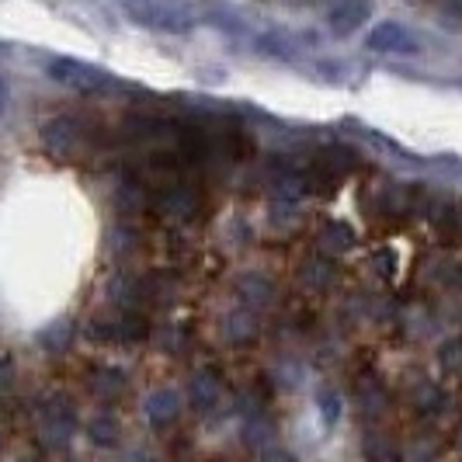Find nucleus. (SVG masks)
Masks as SVG:
<instances>
[{
  "label": "nucleus",
  "mask_w": 462,
  "mask_h": 462,
  "mask_svg": "<svg viewBox=\"0 0 462 462\" xmlns=\"http://www.w3.org/2000/svg\"><path fill=\"white\" fill-rule=\"evenodd\" d=\"M42 146L52 161L60 163H88L97 153H105L108 136L101 129L88 125L84 118L56 116L42 125Z\"/></svg>",
  "instance_id": "f257e3e1"
},
{
  "label": "nucleus",
  "mask_w": 462,
  "mask_h": 462,
  "mask_svg": "<svg viewBox=\"0 0 462 462\" xmlns=\"http://www.w3.org/2000/svg\"><path fill=\"white\" fill-rule=\"evenodd\" d=\"M122 11L136 24L163 35H185L195 28V11L181 0H122Z\"/></svg>",
  "instance_id": "f03ea898"
},
{
  "label": "nucleus",
  "mask_w": 462,
  "mask_h": 462,
  "mask_svg": "<svg viewBox=\"0 0 462 462\" xmlns=\"http://www.w3.org/2000/svg\"><path fill=\"white\" fill-rule=\"evenodd\" d=\"M153 191V206L161 208L167 219H199L206 212V195L202 188L195 185L191 178H171V181H161V185L150 188Z\"/></svg>",
  "instance_id": "7ed1b4c3"
},
{
  "label": "nucleus",
  "mask_w": 462,
  "mask_h": 462,
  "mask_svg": "<svg viewBox=\"0 0 462 462\" xmlns=\"http://www.w3.org/2000/svg\"><path fill=\"white\" fill-rule=\"evenodd\" d=\"M88 334L94 341H108V345H136L150 337V324L139 310H116V313L94 317L88 324Z\"/></svg>",
  "instance_id": "20e7f679"
},
{
  "label": "nucleus",
  "mask_w": 462,
  "mask_h": 462,
  "mask_svg": "<svg viewBox=\"0 0 462 462\" xmlns=\"http://www.w3.org/2000/svg\"><path fill=\"white\" fill-rule=\"evenodd\" d=\"M49 69H52V77H56L60 84H67L73 91L101 94L116 88V77H112V73H105V69H97V67H88V63H77V60H56Z\"/></svg>",
  "instance_id": "39448f33"
},
{
  "label": "nucleus",
  "mask_w": 462,
  "mask_h": 462,
  "mask_svg": "<svg viewBox=\"0 0 462 462\" xmlns=\"http://www.w3.org/2000/svg\"><path fill=\"white\" fill-rule=\"evenodd\" d=\"M73 428H77V414H73V407H69L67 400H49L46 407L39 411V439L42 445L49 448H60V445H67L69 435H73Z\"/></svg>",
  "instance_id": "423d86ee"
},
{
  "label": "nucleus",
  "mask_w": 462,
  "mask_h": 462,
  "mask_svg": "<svg viewBox=\"0 0 462 462\" xmlns=\"http://www.w3.org/2000/svg\"><path fill=\"white\" fill-rule=\"evenodd\" d=\"M372 18V0H337L334 7H330V35L334 39H347L351 32H358L362 24Z\"/></svg>",
  "instance_id": "0eeeda50"
},
{
  "label": "nucleus",
  "mask_w": 462,
  "mask_h": 462,
  "mask_svg": "<svg viewBox=\"0 0 462 462\" xmlns=\"http://www.w3.org/2000/svg\"><path fill=\"white\" fill-rule=\"evenodd\" d=\"M365 46L379 49V52H400V56H407V52H417L420 42H417L414 32H407L400 22H379L369 32Z\"/></svg>",
  "instance_id": "6e6552de"
},
{
  "label": "nucleus",
  "mask_w": 462,
  "mask_h": 462,
  "mask_svg": "<svg viewBox=\"0 0 462 462\" xmlns=\"http://www.w3.org/2000/svg\"><path fill=\"white\" fill-rule=\"evenodd\" d=\"M223 400V379L212 369H199L188 383V403L199 411V414H208L216 403Z\"/></svg>",
  "instance_id": "1a4fd4ad"
},
{
  "label": "nucleus",
  "mask_w": 462,
  "mask_h": 462,
  "mask_svg": "<svg viewBox=\"0 0 462 462\" xmlns=\"http://www.w3.org/2000/svg\"><path fill=\"white\" fill-rule=\"evenodd\" d=\"M143 411H146V420L153 428H167V424H174L178 414H181V396L174 393V390H157V393L146 396Z\"/></svg>",
  "instance_id": "9d476101"
},
{
  "label": "nucleus",
  "mask_w": 462,
  "mask_h": 462,
  "mask_svg": "<svg viewBox=\"0 0 462 462\" xmlns=\"http://www.w3.org/2000/svg\"><path fill=\"white\" fill-rule=\"evenodd\" d=\"M362 459L365 462H403V448L386 431H369L362 439Z\"/></svg>",
  "instance_id": "9b49d317"
},
{
  "label": "nucleus",
  "mask_w": 462,
  "mask_h": 462,
  "mask_svg": "<svg viewBox=\"0 0 462 462\" xmlns=\"http://www.w3.org/2000/svg\"><path fill=\"white\" fill-rule=\"evenodd\" d=\"M88 386H91V393L97 396V400H118V396L125 393L129 379H125V372L112 369V365H105V369H94L91 372Z\"/></svg>",
  "instance_id": "f8f14e48"
},
{
  "label": "nucleus",
  "mask_w": 462,
  "mask_h": 462,
  "mask_svg": "<svg viewBox=\"0 0 462 462\" xmlns=\"http://www.w3.org/2000/svg\"><path fill=\"white\" fill-rule=\"evenodd\" d=\"M88 439H91L94 445H101V448H112V445H118V439H122V428H118V420L112 414H94L91 420H88Z\"/></svg>",
  "instance_id": "ddd939ff"
},
{
  "label": "nucleus",
  "mask_w": 462,
  "mask_h": 462,
  "mask_svg": "<svg viewBox=\"0 0 462 462\" xmlns=\"http://www.w3.org/2000/svg\"><path fill=\"white\" fill-rule=\"evenodd\" d=\"M386 407H390V396L383 390V383H362L358 386V411L365 417L386 414Z\"/></svg>",
  "instance_id": "4468645a"
},
{
  "label": "nucleus",
  "mask_w": 462,
  "mask_h": 462,
  "mask_svg": "<svg viewBox=\"0 0 462 462\" xmlns=\"http://www.w3.org/2000/svg\"><path fill=\"white\" fill-rule=\"evenodd\" d=\"M317 411H320L324 428H337V420H341V414H345V400L337 396V390L324 386V390L317 393Z\"/></svg>",
  "instance_id": "2eb2a0df"
},
{
  "label": "nucleus",
  "mask_w": 462,
  "mask_h": 462,
  "mask_svg": "<svg viewBox=\"0 0 462 462\" xmlns=\"http://www.w3.org/2000/svg\"><path fill=\"white\" fill-rule=\"evenodd\" d=\"M302 278H306L313 289H327V285L334 282V264H330V261H324V257H313V261H306Z\"/></svg>",
  "instance_id": "dca6fc26"
},
{
  "label": "nucleus",
  "mask_w": 462,
  "mask_h": 462,
  "mask_svg": "<svg viewBox=\"0 0 462 462\" xmlns=\"http://www.w3.org/2000/svg\"><path fill=\"white\" fill-rule=\"evenodd\" d=\"M42 347L46 351H67V345L73 341V327L67 324V320H56V324L49 327V330H42Z\"/></svg>",
  "instance_id": "f3484780"
},
{
  "label": "nucleus",
  "mask_w": 462,
  "mask_h": 462,
  "mask_svg": "<svg viewBox=\"0 0 462 462\" xmlns=\"http://www.w3.org/2000/svg\"><path fill=\"white\" fill-rule=\"evenodd\" d=\"M441 365L452 375H462V337H456V341H448V345L441 347Z\"/></svg>",
  "instance_id": "a211bd4d"
},
{
  "label": "nucleus",
  "mask_w": 462,
  "mask_h": 462,
  "mask_svg": "<svg viewBox=\"0 0 462 462\" xmlns=\"http://www.w3.org/2000/svg\"><path fill=\"white\" fill-rule=\"evenodd\" d=\"M407 462H439V448H435V441L428 439H417L411 448H407Z\"/></svg>",
  "instance_id": "6ab92c4d"
},
{
  "label": "nucleus",
  "mask_w": 462,
  "mask_h": 462,
  "mask_svg": "<svg viewBox=\"0 0 462 462\" xmlns=\"http://www.w3.org/2000/svg\"><path fill=\"white\" fill-rule=\"evenodd\" d=\"M261 462H296L285 448H268L264 456H261Z\"/></svg>",
  "instance_id": "aec40b11"
},
{
  "label": "nucleus",
  "mask_w": 462,
  "mask_h": 462,
  "mask_svg": "<svg viewBox=\"0 0 462 462\" xmlns=\"http://www.w3.org/2000/svg\"><path fill=\"white\" fill-rule=\"evenodd\" d=\"M4 105H7V88H4V80H0V112H4Z\"/></svg>",
  "instance_id": "412c9836"
},
{
  "label": "nucleus",
  "mask_w": 462,
  "mask_h": 462,
  "mask_svg": "<svg viewBox=\"0 0 462 462\" xmlns=\"http://www.w3.org/2000/svg\"><path fill=\"white\" fill-rule=\"evenodd\" d=\"M146 462H157V459H146Z\"/></svg>",
  "instance_id": "4be33fe9"
}]
</instances>
